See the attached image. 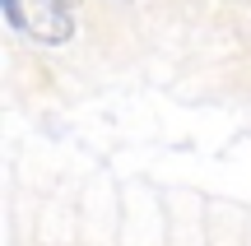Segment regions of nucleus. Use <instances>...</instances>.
Wrapping results in <instances>:
<instances>
[{"label":"nucleus","instance_id":"obj_1","mask_svg":"<svg viewBox=\"0 0 251 246\" xmlns=\"http://www.w3.org/2000/svg\"><path fill=\"white\" fill-rule=\"evenodd\" d=\"M24 14H28V33L37 42H70L75 37V19H70V5L65 0H24Z\"/></svg>","mask_w":251,"mask_h":246},{"label":"nucleus","instance_id":"obj_2","mask_svg":"<svg viewBox=\"0 0 251 246\" xmlns=\"http://www.w3.org/2000/svg\"><path fill=\"white\" fill-rule=\"evenodd\" d=\"M0 9H5V23L14 28V33H28V14H24V0H0Z\"/></svg>","mask_w":251,"mask_h":246},{"label":"nucleus","instance_id":"obj_3","mask_svg":"<svg viewBox=\"0 0 251 246\" xmlns=\"http://www.w3.org/2000/svg\"><path fill=\"white\" fill-rule=\"evenodd\" d=\"M65 5H79V0H65Z\"/></svg>","mask_w":251,"mask_h":246}]
</instances>
